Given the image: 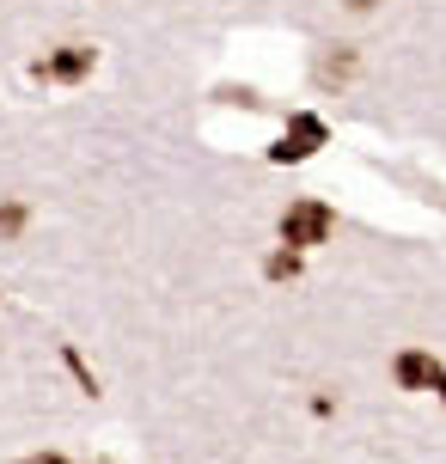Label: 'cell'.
Wrapping results in <instances>:
<instances>
[{
	"label": "cell",
	"instance_id": "cell-1",
	"mask_svg": "<svg viewBox=\"0 0 446 464\" xmlns=\"http://www.w3.org/2000/svg\"><path fill=\"white\" fill-rule=\"evenodd\" d=\"M330 232H336V214H330L325 202H294V208L282 214V245H294V251L325 245Z\"/></svg>",
	"mask_w": 446,
	"mask_h": 464
},
{
	"label": "cell",
	"instance_id": "cell-2",
	"mask_svg": "<svg viewBox=\"0 0 446 464\" xmlns=\"http://www.w3.org/2000/svg\"><path fill=\"white\" fill-rule=\"evenodd\" d=\"M441 361H434V354H428V348H403L398 354V385L403 392H441Z\"/></svg>",
	"mask_w": 446,
	"mask_h": 464
},
{
	"label": "cell",
	"instance_id": "cell-3",
	"mask_svg": "<svg viewBox=\"0 0 446 464\" xmlns=\"http://www.w3.org/2000/svg\"><path fill=\"white\" fill-rule=\"evenodd\" d=\"M92 73V49L86 44H68V49H55L44 62V80H62V86H73V80H86Z\"/></svg>",
	"mask_w": 446,
	"mask_h": 464
},
{
	"label": "cell",
	"instance_id": "cell-4",
	"mask_svg": "<svg viewBox=\"0 0 446 464\" xmlns=\"http://www.w3.org/2000/svg\"><path fill=\"white\" fill-rule=\"evenodd\" d=\"M318 140H325V122L318 116H294V129L282 135L276 160H305V153H318Z\"/></svg>",
	"mask_w": 446,
	"mask_h": 464
},
{
	"label": "cell",
	"instance_id": "cell-5",
	"mask_svg": "<svg viewBox=\"0 0 446 464\" xmlns=\"http://www.w3.org/2000/svg\"><path fill=\"white\" fill-rule=\"evenodd\" d=\"M269 276H276V281H294V276H300V251H294V245H287V251H276V256H269Z\"/></svg>",
	"mask_w": 446,
	"mask_h": 464
},
{
	"label": "cell",
	"instance_id": "cell-6",
	"mask_svg": "<svg viewBox=\"0 0 446 464\" xmlns=\"http://www.w3.org/2000/svg\"><path fill=\"white\" fill-rule=\"evenodd\" d=\"M24 227V202H0V232H19Z\"/></svg>",
	"mask_w": 446,
	"mask_h": 464
},
{
	"label": "cell",
	"instance_id": "cell-7",
	"mask_svg": "<svg viewBox=\"0 0 446 464\" xmlns=\"http://www.w3.org/2000/svg\"><path fill=\"white\" fill-rule=\"evenodd\" d=\"M24 464H68V459H62V452H31Z\"/></svg>",
	"mask_w": 446,
	"mask_h": 464
},
{
	"label": "cell",
	"instance_id": "cell-8",
	"mask_svg": "<svg viewBox=\"0 0 446 464\" xmlns=\"http://www.w3.org/2000/svg\"><path fill=\"white\" fill-rule=\"evenodd\" d=\"M349 6H354V13H373V6H379V0H349Z\"/></svg>",
	"mask_w": 446,
	"mask_h": 464
},
{
	"label": "cell",
	"instance_id": "cell-9",
	"mask_svg": "<svg viewBox=\"0 0 446 464\" xmlns=\"http://www.w3.org/2000/svg\"><path fill=\"white\" fill-rule=\"evenodd\" d=\"M441 397H446V379H441Z\"/></svg>",
	"mask_w": 446,
	"mask_h": 464
}]
</instances>
